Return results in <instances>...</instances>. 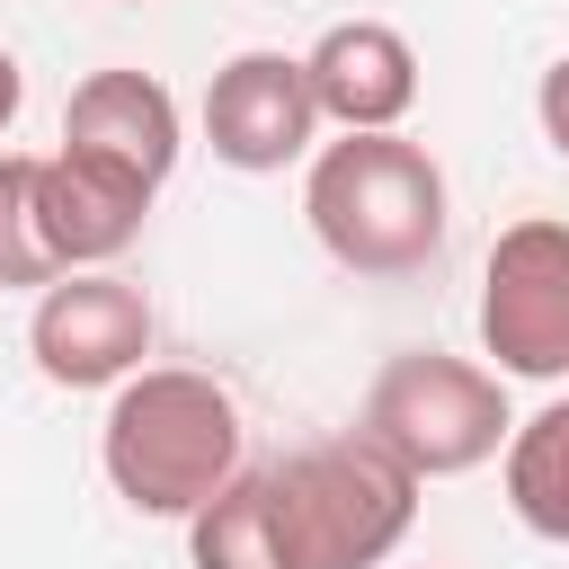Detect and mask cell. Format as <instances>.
Returning a JSON list of instances; mask_svg holds the SVG:
<instances>
[{
    "label": "cell",
    "instance_id": "cell-15",
    "mask_svg": "<svg viewBox=\"0 0 569 569\" xmlns=\"http://www.w3.org/2000/svg\"><path fill=\"white\" fill-rule=\"evenodd\" d=\"M18 107H27V71H18V53L0 44V142H9V124H18Z\"/></svg>",
    "mask_w": 569,
    "mask_h": 569
},
{
    "label": "cell",
    "instance_id": "cell-2",
    "mask_svg": "<svg viewBox=\"0 0 569 569\" xmlns=\"http://www.w3.org/2000/svg\"><path fill=\"white\" fill-rule=\"evenodd\" d=\"M98 462H107V489L133 516L187 525L204 498H222L240 480V400L196 365H142L107 400Z\"/></svg>",
    "mask_w": 569,
    "mask_h": 569
},
{
    "label": "cell",
    "instance_id": "cell-6",
    "mask_svg": "<svg viewBox=\"0 0 569 569\" xmlns=\"http://www.w3.org/2000/svg\"><path fill=\"white\" fill-rule=\"evenodd\" d=\"M151 293L116 267H89V276H62L36 293V320H27V356L53 391H116L142 373L151 356Z\"/></svg>",
    "mask_w": 569,
    "mask_h": 569
},
{
    "label": "cell",
    "instance_id": "cell-9",
    "mask_svg": "<svg viewBox=\"0 0 569 569\" xmlns=\"http://www.w3.org/2000/svg\"><path fill=\"white\" fill-rule=\"evenodd\" d=\"M302 71H311L320 124L338 133H400V116L418 107V44L391 18H338L302 53Z\"/></svg>",
    "mask_w": 569,
    "mask_h": 569
},
{
    "label": "cell",
    "instance_id": "cell-12",
    "mask_svg": "<svg viewBox=\"0 0 569 569\" xmlns=\"http://www.w3.org/2000/svg\"><path fill=\"white\" fill-rule=\"evenodd\" d=\"M187 560H196V569H276L267 471H240L222 498H204V507L187 516Z\"/></svg>",
    "mask_w": 569,
    "mask_h": 569
},
{
    "label": "cell",
    "instance_id": "cell-7",
    "mask_svg": "<svg viewBox=\"0 0 569 569\" xmlns=\"http://www.w3.org/2000/svg\"><path fill=\"white\" fill-rule=\"evenodd\" d=\"M204 142L240 178H276V169L311 160L320 151V98H311L302 53H276V44L231 53L204 89Z\"/></svg>",
    "mask_w": 569,
    "mask_h": 569
},
{
    "label": "cell",
    "instance_id": "cell-1",
    "mask_svg": "<svg viewBox=\"0 0 569 569\" xmlns=\"http://www.w3.org/2000/svg\"><path fill=\"white\" fill-rule=\"evenodd\" d=\"M302 222L347 276L400 284L445 249V169L409 133H338L302 169Z\"/></svg>",
    "mask_w": 569,
    "mask_h": 569
},
{
    "label": "cell",
    "instance_id": "cell-3",
    "mask_svg": "<svg viewBox=\"0 0 569 569\" xmlns=\"http://www.w3.org/2000/svg\"><path fill=\"white\" fill-rule=\"evenodd\" d=\"M418 471L382 453L365 427H338L284 462H267V533L276 569H382L418 525Z\"/></svg>",
    "mask_w": 569,
    "mask_h": 569
},
{
    "label": "cell",
    "instance_id": "cell-5",
    "mask_svg": "<svg viewBox=\"0 0 569 569\" xmlns=\"http://www.w3.org/2000/svg\"><path fill=\"white\" fill-rule=\"evenodd\" d=\"M480 347H489V373L569 382V222L560 213H525L489 240Z\"/></svg>",
    "mask_w": 569,
    "mask_h": 569
},
{
    "label": "cell",
    "instance_id": "cell-13",
    "mask_svg": "<svg viewBox=\"0 0 569 569\" xmlns=\"http://www.w3.org/2000/svg\"><path fill=\"white\" fill-rule=\"evenodd\" d=\"M44 284H62V267L36 231V160L0 151V293H44Z\"/></svg>",
    "mask_w": 569,
    "mask_h": 569
},
{
    "label": "cell",
    "instance_id": "cell-10",
    "mask_svg": "<svg viewBox=\"0 0 569 569\" xmlns=\"http://www.w3.org/2000/svg\"><path fill=\"white\" fill-rule=\"evenodd\" d=\"M151 204H160L151 187H133V178H116V169H98L80 151H44L36 160V231H44V249H53L62 276L116 267L142 240Z\"/></svg>",
    "mask_w": 569,
    "mask_h": 569
},
{
    "label": "cell",
    "instance_id": "cell-11",
    "mask_svg": "<svg viewBox=\"0 0 569 569\" xmlns=\"http://www.w3.org/2000/svg\"><path fill=\"white\" fill-rule=\"evenodd\" d=\"M507 507L533 542H569V400H542L507 436Z\"/></svg>",
    "mask_w": 569,
    "mask_h": 569
},
{
    "label": "cell",
    "instance_id": "cell-14",
    "mask_svg": "<svg viewBox=\"0 0 569 569\" xmlns=\"http://www.w3.org/2000/svg\"><path fill=\"white\" fill-rule=\"evenodd\" d=\"M533 116H542V142L569 160V53H560V62L533 80Z\"/></svg>",
    "mask_w": 569,
    "mask_h": 569
},
{
    "label": "cell",
    "instance_id": "cell-4",
    "mask_svg": "<svg viewBox=\"0 0 569 569\" xmlns=\"http://www.w3.org/2000/svg\"><path fill=\"white\" fill-rule=\"evenodd\" d=\"M356 427L400 453L418 480H462L480 462L507 453L516 418H507V373L471 365V356H445V347H400L373 382H365V409Z\"/></svg>",
    "mask_w": 569,
    "mask_h": 569
},
{
    "label": "cell",
    "instance_id": "cell-8",
    "mask_svg": "<svg viewBox=\"0 0 569 569\" xmlns=\"http://www.w3.org/2000/svg\"><path fill=\"white\" fill-rule=\"evenodd\" d=\"M178 142H187L178 98L151 71H89L71 89V107H62V151H80V160H98V169H116V178H133L151 196L169 187Z\"/></svg>",
    "mask_w": 569,
    "mask_h": 569
}]
</instances>
